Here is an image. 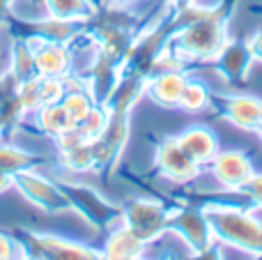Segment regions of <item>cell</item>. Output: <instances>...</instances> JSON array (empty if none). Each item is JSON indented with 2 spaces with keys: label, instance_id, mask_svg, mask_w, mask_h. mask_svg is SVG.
<instances>
[{
  "label": "cell",
  "instance_id": "cell-1",
  "mask_svg": "<svg viewBox=\"0 0 262 260\" xmlns=\"http://www.w3.org/2000/svg\"><path fill=\"white\" fill-rule=\"evenodd\" d=\"M228 14L230 5L223 3L219 7H205L195 18L186 21L177 30H172L168 39V49L177 53L184 62L191 60H214V55L221 51L228 41Z\"/></svg>",
  "mask_w": 262,
  "mask_h": 260
},
{
  "label": "cell",
  "instance_id": "cell-2",
  "mask_svg": "<svg viewBox=\"0 0 262 260\" xmlns=\"http://www.w3.org/2000/svg\"><path fill=\"white\" fill-rule=\"evenodd\" d=\"M212 226L214 240L237 247L249 253H262V221L239 207H226L212 203L203 207Z\"/></svg>",
  "mask_w": 262,
  "mask_h": 260
},
{
  "label": "cell",
  "instance_id": "cell-3",
  "mask_svg": "<svg viewBox=\"0 0 262 260\" xmlns=\"http://www.w3.org/2000/svg\"><path fill=\"white\" fill-rule=\"evenodd\" d=\"M122 224L131 228L140 240L154 242L161 235L170 233V210L152 198H134L120 212Z\"/></svg>",
  "mask_w": 262,
  "mask_h": 260
},
{
  "label": "cell",
  "instance_id": "cell-4",
  "mask_svg": "<svg viewBox=\"0 0 262 260\" xmlns=\"http://www.w3.org/2000/svg\"><path fill=\"white\" fill-rule=\"evenodd\" d=\"M170 233L180 235L189 244L191 251H195L198 256L207 253L214 242V233L207 221V214H205V210L193 205L170 212Z\"/></svg>",
  "mask_w": 262,
  "mask_h": 260
},
{
  "label": "cell",
  "instance_id": "cell-5",
  "mask_svg": "<svg viewBox=\"0 0 262 260\" xmlns=\"http://www.w3.org/2000/svg\"><path fill=\"white\" fill-rule=\"evenodd\" d=\"M60 189H62L64 198H67L69 207L78 212L85 221L95 226H108L113 219L120 216V207L111 205L106 198H101L95 189L90 187H83V184H69V182H58Z\"/></svg>",
  "mask_w": 262,
  "mask_h": 260
},
{
  "label": "cell",
  "instance_id": "cell-6",
  "mask_svg": "<svg viewBox=\"0 0 262 260\" xmlns=\"http://www.w3.org/2000/svg\"><path fill=\"white\" fill-rule=\"evenodd\" d=\"M154 164H157L159 173L163 178H168L170 182H177V184L191 182L200 173V164L195 159H191L189 152L180 145L177 136H168L159 143L157 155H154Z\"/></svg>",
  "mask_w": 262,
  "mask_h": 260
},
{
  "label": "cell",
  "instance_id": "cell-7",
  "mask_svg": "<svg viewBox=\"0 0 262 260\" xmlns=\"http://www.w3.org/2000/svg\"><path fill=\"white\" fill-rule=\"evenodd\" d=\"M14 187H18V191H21L28 201L35 203L37 207H41V210H46V212H62L69 207L60 184L32 173V168L21 170V173L14 175Z\"/></svg>",
  "mask_w": 262,
  "mask_h": 260
},
{
  "label": "cell",
  "instance_id": "cell-8",
  "mask_svg": "<svg viewBox=\"0 0 262 260\" xmlns=\"http://www.w3.org/2000/svg\"><path fill=\"white\" fill-rule=\"evenodd\" d=\"M21 251L26 256H37V258H55V260H88L97 258V251L76 244L72 240L53 237V235H26L18 240Z\"/></svg>",
  "mask_w": 262,
  "mask_h": 260
},
{
  "label": "cell",
  "instance_id": "cell-9",
  "mask_svg": "<svg viewBox=\"0 0 262 260\" xmlns=\"http://www.w3.org/2000/svg\"><path fill=\"white\" fill-rule=\"evenodd\" d=\"M28 46L35 53V69L37 76H58L64 78L72 72V53H69L67 44H58V41L41 39L37 35L23 37Z\"/></svg>",
  "mask_w": 262,
  "mask_h": 260
},
{
  "label": "cell",
  "instance_id": "cell-10",
  "mask_svg": "<svg viewBox=\"0 0 262 260\" xmlns=\"http://www.w3.org/2000/svg\"><path fill=\"white\" fill-rule=\"evenodd\" d=\"M212 164V175L216 182H221L226 189L239 191L242 184L251 178L253 173V164H251L249 155L242 150H223L216 152Z\"/></svg>",
  "mask_w": 262,
  "mask_h": 260
},
{
  "label": "cell",
  "instance_id": "cell-11",
  "mask_svg": "<svg viewBox=\"0 0 262 260\" xmlns=\"http://www.w3.org/2000/svg\"><path fill=\"white\" fill-rule=\"evenodd\" d=\"M186 81L189 76L184 74V69H168V72L152 74L145 85V95L161 109H177Z\"/></svg>",
  "mask_w": 262,
  "mask_h": 260
},
{
  "label": "cell",
  "instance_id": "cell-12",
  "mask_svg": "<svg viewBox=\"0 0 262 260\" xmlns=\"http://www.w3.org/2000/svg\"><path fill=\"white\" fill-rule=\"evenodd\" d=\"M253 62V53H251L249 41L242 39H228L221 46L216 55H214V64L216 69L232 83H242L249 74V67Z\"/></svg>",
  "mask_w": 262,
  "mask_h": 260
},
{
  "label": "cell",
  "instance_id": "cell-13",
  "mask_svg": "<svg viewBox=\"0 0 262 260\" xmlns=\"http://www.w3.org/2000/svg\"><path fill=\"white\" fill-rule=\"evenodd\" d=\"M223 118L239 129L262 127V99L251 95H232L221 99Z\"/></svg>",
  "mask_w": 262,
  "mask_h": 260
},
{
  "label": "cell",
  "instance_id": "cell-14",
  "mask_svg": "<svg viewBox=\"0 0 262 260\" xmlns=\"http://www.w3.org/2000/svg\"><path fill=\"white\" fill-rule=\"evenodd\" d=\"M180 145L189 152L191 159H195L200 166L209 164L214 159V155L219 152V141L214 136L212 129L203 127V124H193V127L184 129V132L177 136Z\"/></svg>",
  "mask_w": 262,
  "mask_h": 260
},
{
  "label": "cell",
  "instance_id": "cell-15",
  "mask_svg": "<svg viewBox=\"0 0 262 260\" xmlns=\"http://www.w3.org/2000/svg\"><path fill=\"white\" fill-rule=\"evenodd\" d=\"M147 242L140 240L127 226H118L115 230H111L108 240L104 247V256L106 258H118V260H131V258H140L145 253Z\"/></svg>",
  "mask_w": 262,
  "mask_h": 260
},
{
  "label": "cell",
  "instance_id": "cell-16",
  "mask_svg": "<svg viewBox=\"0 0 262 260\" xmlns=\"http://www.w3.org/2000/svg\"><path fill=\"white\" fill-rule=\"evenodd\" d=\"M32 118H35V122L39 124L41 132H46L49 136H60L62 132H69V129L76 127V122L72 120V115L67 113V109H64L62 104H41L39 109L32 113Z\"/></svg>",
  "mask_w": 262,
  "mask_h": 260
},
{
  "label": "cell",
  "instance_id": "cell-17",
  "mask_svg": "<svg viewBox=\"0 0 262 260\" xmlns=\"http://www.w3.org/2000/svg\"><path fill=\"white\" fill-rule=\"evenodd\" d=\"M44 7L46 16L78 18V21H88L97 12L92 0H44Z\"/></svg>",
  "mask_w": 262,
  "mask_h": 260
},
{
  "label": "cell",
  "instance_id": "cell-18",
  "mask_svg": "<svg viewBox=\"0 0 262 260\" xmlns=\"http://www.w3.org/2000/svg\"><path fill=\"white\" fill-rule=\"evenodd\" d=\"M35 157L28 155L23 147L0 143V170H5V173L16 175L21 170H30L35 166Z\"/></svg>",
  "mask_w": 262,
  "mask_h": 260
},
{
  "label": "cell",
  "instance_id": "cell-19",
  "mask_svg": "<svg viewBox=\"0 0 262 260\" xmlns=\"http://www.w3.org/2000/svg\"><path fill=\"white\" fill-rule=\"evenodd\" d=\"M9 72H12L18 81L37 76L35 53H32V49L28 46L26 39H16V41H14V46H12V67H9Z\"/></svg>",
  "mask_w": 262,
  "mask_h": 260
},
{
  "label": "cell",
  "instance_id": "cell-20",
  "mask_svg": "<svg viewBox=\"0 0 262 260\" xmlns=\"http://www.w3.org/2000/svg\"><path fill=\"white\" fill-rule=\"evenodd\" d=\"M62 155V164L67 170L74 173H88V170H95V150H92V141H83L78 143L72 150L60 152Z\"/></svg>",
  "mask_w": 262,
  "mask_h": 260
},
{
  "label": "cell",
  "instance_id": "cell-21",
  "mask_svg": "<svg viewBox=\"0 0 262 260\" xmlns=\"http://www.w3.org/2000/svg\"><path fill=\"white\" fill-rule=\"evenodd\" d=\"M209 101H212V97H209L207 88H205L203 83L189 78L184 85V92H182V97H180V106H177V109L186 111V113H203L209 106Z\"/></svg>",
  "mask_w": 262,
  "mask_h": 260
},
{
  "label": "cell",
  "instance_id": "cell-22",
  "mask_svg": "<svg viewBox=\"0 0 262 260\" xmlns=\"http://www.w3.org/2000/svg\"><path fill=\"white\" fill-rule=\"evenodd\" d=\"M60 104L67 109V113L72 115V120L78 124L88 113H90L92 106H95L97 101L92 99V95L88 92V88H76V90H67V92H64V97H62V101H60Z\"/></svg>",
  "mask_w": 262,
  "mask_h": 260
},
{
  "label": "cell",
  "instance_id": "cell-23",
  "mask_svg": "<svg viewBox=\"0 0 262 260\" xmlns=\"http://www.w3.org/2000/svg\"><path fill=\"white\" fill-rule=\"evenodd\" d=\"M108 118H111L108 106L106 104H95L90 113L78 122V129H81V134L88 138V141H92V138L101 136V132H104L106 124H108Z\"/></svg>",
  "mask_w": 262,
  "mask_h": 260
},
{
  "label": "cell",
  "instance_id": "cell-24",
  "mask_svg": "<svg viewBox=\"0 0 262 260\" xmlns=\"http://www.w3.org/2000/svg\"><path fill=\"white\" fill-rule=\"evenodd\" d=\"M16 99H18V104H21L23 113H28V115L35 113V111L41 106L39 76H32V78H23V81H18Z\"/></svg>",
  "mask_w": 262,
  "mask_h": 260
},
{
  "label": "cell",
  "instance_id": "cell-25",
  "mask_svg": "<svg viewBox=\"0 0 262 260\" xmlns=\"http://www.w3.org/2000/svg\"><path fill=\"white\" fill-rule=\"evenodd\" d=\"M64 92H67L64 78H58V76H39L41 104H58V101H62Z\"/></svg>",
  "mask_w": 262,
  "mask_h": 260
},
{
  "label": "cell",
  "instance_id": "cell-26",
  "mask_svg": "<svg viewBox=\"0 0 262 260\" xmlns=\"http://www.w3.org/2000/svg\"><path fill=\"white\" fill-rule=\"evenodd\" d=\"M239 191L244 193V196H249L258 207H262V173H255V170H253V173H251V178L242 184Z\"/></svg>",
  "mask_w": 262,
  "mask_h": 260
},
{
  "label": "cell",
  "instance_id": "cell-27",
  "mask_svg": "<svg viewBox=\"0 0 262 260\" xmlns=\"http://www.w3.org/2000/svg\"><path fill=\"white\" fill-rule=\"evenodd\" d=\"M16 253H23L18 240L0 233V258H16Z\"/></svg>",
  "mask_w": 262,
  "mask_h": 260
},
{
  "label": "cell",
  "instance_id": "cell-28",
  "mask_svg": "<svg viewBox=\"0 0 262 260\" xmlns=\"http://www.w3.org/2000/svg\"><path fill=\"white\" fill-rule=\"evenodd\" d=\"M249 46H251V53H253V60H260L262 62V30H258L253 37H251Z\"/></svg>",
  "mask_w": 262,
  "mask_h": 260
},
{
  "label": "cell",
  "instance_id": "cell-29",
  "mask_svg": "<svg viewBox=\"0 0 262 260\" xmlns=\"http://www.w3.org/2000/svg\"><path fill=\"white\" fill-rule=\"evenodd\" d=\"M134 3H138V0H113L115 7H129V5H134Z\"/></svg>",
  "mask_w": 262,
  "mask_h": 260
},
{
  "label": "cell",
  "instance_id": "cell-30",
  "mask_svg": "<svg viewBox=\"0 0 262 260\" xmlns=\"http://www.w3.org/2000/svg\"><path fill=\"white\" fill-rule=\"evenodd\" d=\"M9 3H12V0H0V18H3V16H5V12H7Z\"/></svg>",
  "mask_w": 262,
  "mask_h": 260
},
{
  "label": "cell",
  "instance_id": "cell-31",
  "mask_svg": "<svg viewBox=\"0 0 262 260\" xmlns=\"http://www.w3.org/2000/svg\"><path fill=\"white\" fill-rule=\"evenodd\" d=\"M170 3H177V5H186V3H193V0H170Z\"/></svg>",
  "mask_w": 262,
  "mask_h": 260
},
{
  "label": "cell",
  "instance_id": "cell-32",
  "mask_svg": "<svg viewBox=\"0 0 262 260\" xmlns=\"http://www.w3.org/2000/svg\"><path fill=\"white\" fill-rule=\"evenodd\" d=\"M258 132H260V136H262V127H260V129H258Z\"/></svg>",
  "mask_w": 262,
  "mask_h": 260
}]
</instances>
